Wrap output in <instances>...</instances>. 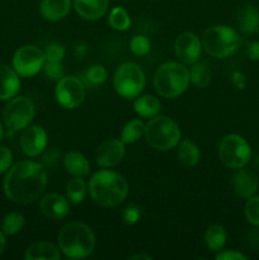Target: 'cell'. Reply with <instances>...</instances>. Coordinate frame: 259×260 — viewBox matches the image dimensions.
Here are the masks:
<instances>
[{
  "instance_id": "3957f363",
  "label": "cell",
  "mask_w": 259,
  "mask_h": 260,
  "mask_svg": "<svg viewBox=\"0 0 259 260\" xmlns=\"http://www.w3.org/2000/svg\"><path fill=\"white\" fill-rule=\"evenodd\" d=\"M57 243L66 258L83 259L93 253L95 248V236L86 223L73 221L61 229Z\"/></svg>"
},
{
  "instance_id": "74e56055",
  "label": "cell",
  "mask_w": 259,
  "mask_h": 260,
  "mask_svg": "<svg viewBox=\"0 0 259 260\" xmlns=\"http://www.w3.org/2000/svg\"><path fill=\"white\" fill-rule=\"evenodd\" d=\"M217 260H246L245 255L243 253H239L235 250H225V251H218L216 255Z\"/></svg>"
},
{
  "instance_id": "603a6c76",
  "label": "cell",
  "mask_w": 259,
  "mask_h": 260,
  "mask_svg": "<svg viewBox=\"0 0 259 260\" xmlns=\"http://www.w3.org/2000/svg\"><path fill=\"white\" fill-rule=\"evenodd\" d=\"M178 160L185 168H193L200 162L201 152L197 145L190 140H183L178 144Z\"/></svg>"
},
{
  "instance_id": "ab89813d",
  "label": "cell",
  "mask_w": 259,
  "mask_h": 260,
  "mask_svg": "<svg viewBox=\"0 0 259 260\" xmlns=\"http://www.w3.org/2000/svg\"><path fill=\"white\" fill-rule=\"evenodd\" d=\"M246 56L253 61H259V42L254 41L250 42L246 47Z\"/></svg>"
},
{
  "instance_id": "5b68a950",
  "label": "cell",
  "mask_w": 259,
  "mask_h": 260,
  "mask_svg": "<svg viewBox=\"0 0 259 260\" xmlns=\"http://www.w3.org/2000/svg\"><path fill=\"white\" fill-rule=\"evenodd\" d=\"M240 46V35L229 25H211L202 35V47L212 57H230L238 52Z\"/></svg>"
},
{
  "instance_id": "52a82bcc",
  "label": "cell",
  "mask_w": 259,
  "mask_h": 260,
  "mask_svg": "<svg viewBox=\"0 0 259 260\" xmlns=\"http://www.w3.org/2000/svg\"><path fill=\"white\" fill-rule=\"evenodd\" d=\"M145 84L144 71L135 62L122 63L114 74V90L124 99H136L144 90Z\"/></svg>"
},
{
  "instance_id": "d4e9b609",
  "label": "cell",
  "mask_w": 259,
  "mask_h": 260,
  "mask_svg": "<svg viewBox=\"0 0 259 260\" xmlns=\"http://www.w3.org/2000/svg\"><path fill=\"white\" fill-rule=\"evenodd\" d=\"M226 238H228V235H226L225 229L221 225H217V223L208 226L205 233L206 245L211 251H215V253L222 250L223 245L226 243Z\"/></svg>"
},
{
  "instance_id": "4fadbf2b",
  "label": "cell",
  "mask_w": 259,
  "mask_h": 260,
  "mask_svg": "<svg viewBox=\"0 0 259 260\" xmlns=\"http://www.w3.org/2000/svg\"><path fill=\"white\" fill-rule=\"evenodd\" d=\"M47 146V132L42 126H28L20 136V149L27 156L36 157L42 154Z\"/></svg>"
},
{
  "instance_id": "60d3db41",
  "label": "cell",
  "mask_w": 259,
  "mask_h": 260,
  "mask_svg": "<svg viewBox=\"0 0 259 260\" xmlns=\"http://www.w3.org/2000/svg\"><path fill=\"white\" fill-rule=\"evenodd\" d=\"M5 234L3 233V231H0V255L3 254V251H4L5 249V245H7V239H5Z\"/></svg>"
},
{
  "instance_id": "f546056e",
  "label": "cell",
  "mask_w": 259,
  "mask_h": 260,
  "mask_svg": "<svg viewBox=\"0 0 259 260\" xmlns=\"http://www.w3.org/2000/svg\"><path fill=\"white\" fill-rule=\"evenodd\" d=\"M23 226H24V217L23 215L18 212L8 213L4 217L2 223V231L8 236L17 235L22 231Z\"/></svg>"
},
{
  "instance_id": "9c48e42d",
  "label": "cell",
  "mask_w": 259,
  "mask_h": 260,
  "mask_svg": "<svg viewBox=\"0 0 259 260\" xmlns=\"http://www.w3.org/2000/svg\"><path fill=\"white\" fill-rule=\"evenodd\" d=\"M36 108L33 102L27 96L9 99L3 111V121L10 131H22L32 123Z\"/></svg>"
},
{
  "instance_id": "2e32d148",
  "label": "cell",
  "mask_w": 259,
  "mask_h": 260,
  "mask_svg": "<svg viewBox=\"0 0 259 260\" xmlns=\"http://www.w3.org/2000/svg\"><path fill=\"white\" fill-rule=\"evenodd\" d=\"M231 184H233L234 192L240 198L251 197V196L255 194L256 189L259 187L256 175L250 170L243 169V168H239L234 173Z\"/></svg>"
},
{
  "instance_id": "7a4b0ae2",
  "label": "cell",
  "mask_w": 259,
  "mask_h": 260,
  "mask_svg": "<svg viewBox=\"0 0 259 260\" xmlns=\"http://www.w3.org/2000/svg\"><path fill=\"white\" fill-rule=\"evenodd\" d=\"M89 194L102 207H116L127 198L130 187L127 180L113 170H99L89 180Z\"/></svg>"
},
{
  "instance_id": "f35d334b",
  "label": "cell",
  "mask_w": 259,
  "mask_h": 260,
  "mask_svg": "<svg viewBox=\"0 0 259 260\" xmlns=\"http://www.w3.org/2000/svg\"><path fill=\"white\" fill-rule=\"evenodd\" d=\"M246 245L251 249V250H259V226H255V229L250 231L246 235Z\"/></svg>"
},
{
  "instance_id": "8fae6325",
  "label": "cell",
  "mask_w": 259,
  "mask_h": 260,
  "mask_svg": "<svg viewBox=\"0 0 259 260\" xmlns=\"http://www.w3.org/2000/svg\"><path fill=\"white\" fill-rule=\"evenodd\" d=\"M55 96L61 107L75 109L84 102L85 86L76 76H62L56 84Z\"/></svg>"
},
{
  "instance_id": "8992f818",
  "label": "cell",
  "mask_w": 259,
  "mask_h": 260,
  "mask_svg": "<svg viewBox=\"0 0 259 260\" xmlns=\"http://www.w3.org/2000/svg\"><path fill=\"white\" fill-rule=\"evenodd\" d=\"M146 142L157 151H169L178 146L182 137L177 122L165 116H155L145 124Z\"/></svg>"
},
{
  "instance_id": "30bf717a",
  "label": "cell",
  "mask_w": 259,
  "mask_h": 260,
  "mask_svg": "<svg viewBox=\"0 0 259 260\" xmlns=\"http://www.w3.org/2000/svg\"><path fill=\"white\" fill-rule=\"evenodd\" d=\"M45 53L33 45L20 47L13 56V69L22 78H32L37 75L45 65Z\"/></svg>"
},
{
  "instance_id": "1f68e13d",
  "label": "cell",
  "mask_w": 259,
  "mask_h": 260,
  "mask_svg": "<svg viewBox=\"0 0 259 260\" xmlns=\"http://www.w3.org/2000/svg\"><path fill=\"white\" fill-rule=\"evenodd\" d=\"M244 213L250 225L259 226V196H251L248 198Z\"/></svg>"
},
{
  "instance_id": "d6986e66",
  "label": "cell",
  "mask_w": 259,
  "mask_h": 260,
  "mask_svg": "<svg viewBox=\"0 0 259 260\" xmlns=\"http://www.w3.org/2000/svg\"><path fill=\"white\" fill-rule=\"evenodd\" d=\"M71 10V0H42L40 12L48 22L63 19Z\"/></svg>"
},
{
  "instance_id": "d590c367",
  "label": "cell",
  "mask_w": 259,
  "mask_h": 260,
  "mask_svg": "<svg viewBox=\"0 0 259 260\" xmlns=\"http://www.w3.org/2000/svg\"><path fill=\"white\" fill-rule=\"evenodd\" d=\"M122 216H123V221L127 225H135L136 222H139L140 217H141V211L137 206L130 205L124 208Z\"/></svg>"
},
{
  "instance_id": "8d00e7d4",
  "label": "cell",
  "mask_w": 259,
  "mask_h": 260,
  "mask_svg": "<svg viewBox=\"0 0 259 260\" xmlns=\"http://www.w3.org/2000/svg\"><path fill=\"white\" fill-rule=\"evenodd\" d=\"M13 154L8 147L0 146V174L8 172L12 167Z\"/></svg>"
},
{
  "instance_id": "484cf974",
  "label": "cell",
  "mask_w": 259,
  "mask_h": 260,
  "mask_svg": "<svg viewBox=\"0 0 259 260\" xmlns=\"http://www.w3.org/2000/svg\"><path fill=\"white\" fill-rule=\"evenodd\" d=\"M66 194H68L69 201L74 205H79L85 200L88 194V185L84 182L81 177H74L73 179L69 180L66 185Z\"/></svg>"
},
{
  "instance_id": "7402d4cb",
  "label": "cell",
  "mask_w": 259,
  "mask_h": 260,
  "mask_svg": "<svg viewBox=\"0 0 259 260\" xmlns=\"http://www.w3.org/2000/svg\"><path fill=\"white\" fill-rule=\"evenodd\" d=\"M239 29L244 35H255L259 32V10L254 5H246L238 14Z\"/></svg>"
},
{
  "instance_id": "e575fe53",
  "label": "cell",
  "mask_w": 259,
  "mask_h": 260,
  "mask_svg": "<svg viewBox=\"0 0 259 260\" xmlns=\"http://www.w3.org/2000/svg\"><path fill=\"white\" fill-rule=\"evenodd\" d=\"M43 71L45 75L51 80L58 81L63 76V68L61 62H55V61H45L43 65Z\"/></svg>"
},
{
  "instance_id": "6da1fadb",
  "label": "cell",
  "mask_w": 259,
  "mask_h": 260,
  "mask_svg": "<svg viewBox=\"0 0 259 260\" xmlns=\"http://www.w3.org/2000/svg\"><path fill=\"white\" fill-rule=\"evenodd\" d=\"M47 185V172L42 164L23 160L10 167L4 179V193L17 205H28L42 196Z\"/></svg>"
},
{
  "instance_id": "f1b7e54d",
  "label": "cell",
  "mask_w": 259,
  "mask_h": 260,
  "mask_svg": "<svg viewBox=\"0 0 259 260\" xmlns=\"http://www.w3.org/2000/svg\"><path fill=\"white\" fill-rule=\"evenodd\" d=\"M108 23L113 29L123 32L131 27V18L127 10L122 7H116L111 10Z\"/></svg>"
},
{
  "instance_id": "836d02e7",
  "label": "cell",
  "mask_w": 259,
  "mask_h": 260,
  "mask_svg": "<svg viewBox=\"0 0 259 260\" xmlns=\"http://www.w3.org/2000/svg\"><path fill=\"white\" fill-rule=\"evenodd\" d=\"M45 53L46 61H55V62H61L65 57V48L63 46L58 45V43H52L46 47L43 51Z\"/></svg>"
},
{
  "instance_id": "4316f807",
  "label": "cell",
  "mask_w": 259,
  "mask_h": 260,
  "mask_svg": "<svg viewBox=\"0 0 259 260\" xmlns=\"http://www.w3.org/2000/svg\"><path fill=\"white\" fill-rule=\"evenodd\" d=\"M145 134V123L141 119H132L127 122L121 132V140L124 145H131L139 141Z\"/></svg>"
},
{
  "instance_id": "277c9868",
  "label": "cell",
  "mask_w": 259,
  "mask_h": 260,
  "mask_svg": "<svg viewBox=\"0 0 259 260\" xmlns=\"http://www.w3.org/2000/svg\"><path fill=\"white\" fill-rule=\"evenodd\" d=\"M190 83L189 70L184 63L169 61L156 69L154 74V88L160 96L174 99L182 95Z\"/></svg>"
},
{
  "instance_id": "ac0fdd59",
  "label": "cell",
  "mask_w": 259,
  "mask_h": 260,
  "mask_svg": "<svg viewBox=\"0 0 259 260\" xmlns=\"http://www.w3.org/2000/svg\"><path fill=\"white\" fill-rule=\"evenodd\" d=\"M109 0H74V9L85 20H98L107 13Z\"/></svg>"
},
{
  "instance_id": "b9f144b4",
  "label": "cell",
  "mask_w": 259,
  "mask_h": 260,
  "mask_svg": "<svg viewBox=\"0 0 259 260\" xmlns=\"http://www.w3.org/2000/svg\"><path fill=\"white\" fill-rule=\"evenodd\" d=\"M130 259L131 260H137V259H144V260H151L152 258L150 255H147V254H135V255L130 256Z\"/></svg>"
},
{
  "instance_id": "83f0119b",
  "label": "cell",
  "mask_w": 259,
  "mask_h": 260,
  "mask_svg": "<svg viewBox=\"0 0 259 260\" xmlns=\"http://www.w3.org/2000/svg\"><path fill=\"white\" fill-rule=\"evenodd\" d=\"M190 83L195 86L201 89H205L211 83V71L207 65L203 62L192 63V68L189 71Z\"/></svg>"
},
{
  "instance_id": "4dcf8cb0",
  "label": "cell",
  "mask_w": 259,
  "mask_h": 260,
  "mask_svg": "<svg viewBox=\"0 0 259 260\" xmlns=\"http://www.w3.org/2000/svg\"><path fill=\"white\" fill-rule=\"evenodd\" d=\"M130 48L136 56H145L151 50V42L144 35H136L130 41Z\"/></svg>"
},
{
  "instance_id": "e0dca14e",
  "label": "cell",
  "mask_w": 259,
  "mask_h": 260,
  "mask_svg": "<svg viewBox=\"0 0 259 260\" xmlns=\"http://www.w3.org/2000/svg\"><path fill=\"white\" fill-rule=\"evenodd\" d=\"M20 89L19 75L5 63H0V101L14 98Z\"/></svg>"
},
{
  "instance_id": "7c38bea8",
  "label": "cell",
  "mask_w": 259,
  "mask_h": 260,
  "mask_svg": "<svg viewBox=\"0 0 259 260\" xmlns=\"http://www.w3.org/2000/svg\"><path fill=\"white\" fill-rule=\"evenodd\" d=\"M174 52L179 62L184 65H192L197 62L202 52V42L197 35L192 32H184L178 36L174 43Z\"/></svg>"
},
{
  "instance_id": "ba28073f",
  "label": "cell",
  "mask_w": 259,
  "mask_h": 260,
  "mask_svg": "<svg viewBox=\"0 0 259 260\" xmlns=\"http://www.w3.org/2000/svg\"><path fill=\"white\" fill-rule=\"evenodd\" d=\"M251 157V149L243 136L226 135L218 144V159L230 169L244 168Z\"/></svg>"
},
{
  "instance_id": "44dd1931",
  "label": "cell",
  "mask_w": 259,
  "mask_h": 260,
  "mask_svg": "<svg viewBox=\"0 0 259 260\" xmlns=\"http://www.w3.org/2000/svg\"><path fill=\"white\" fill-rule=\"evenodd\" d=\"M63 167L73 177H86L90 173V164L81 152L70 151L63 157Z\"/></svg>"
},
{
  "instance_id": "ffe728a7",
  "label": "cell",
  "mask_w": 259,
  "mask_h": 260,
  "mask_svg": "<svg viewBox=\"0 0 259 260\" xmlns=\"http://www.w3.org/2000/svg\"><path fill=\"white\" fill-rule=\"evenodd\" d=\"M25 260H60L58 248L48 241H37L27 248L24 253Z\"/></svg>"
},
{
  "instance_id": "cb8c5ba5",
  "label": "cell",
  "mask_w": 259,
  "mask_h": 260,
  "mask_svg": "<svg viewBox=\"0 0 259 260\" xmlns=\"http://www.w3.org/2000/svg\"><path fill=\"white\" fill-rule=\"evenodd\" d=\"M134 109L140 117L150 119L160 113L161 103L154 95H139L134 103Z\"/></svg>"
},
{
  "instance_id": "9a60e30c",
  "label": "cell",
  "mask_w": 259,
  "mask_h": 260,
  "mask_svg": "<svg viewBox=\"0 0 259 260\" xmlns=\"http://www.w3.org/2000/svg\"><path fill=\"white\" fill-rule=\"evenodd\" d=\"M41 212L46 218L52 221L63 220L70 212V206L68 200L57 193L46 194L40 202Z\"/></svg>"
},
{
  "instance_id": "7bdbcfd3",
  "label": "cell",
  "mask_w": 259,
  "mask_h": 260,
  "mask_svg": "<svg viewBox=\"0 0 259 260\" xmlns=\"http://www.w3.org/2000/svg\"><path fill=\"white\" fill-rule=\"evenodd\" d=\"M3 135H4V129H3V124L2 122H0V141H2L3 139Z\"/></svg>"
},
{
  "instance_id": "d6a6232c",
  "label": "cell",
  "mask_w": 259,
  "mask_h": 260,
  "mask_svg": "<svg viewBox=\"0 0 259 260\" xmlns=\"http://www.w3.org/2000/svg\"><path fill=\"white\" fill-rule=\"evenodd\" d=\"M107 69L103 65H93L86 71V79L91 85H101L107 80Z\"/></svg>"
},
{
  "instance_id": "5bb4252c",
  "label": "cell",
  "mask_w": 259,
  "mask_h": 260,
  "mask_svg": "<svg viewBox=\"0 0 259 260\" xmlns=\"http://www.w3.org/2000/svg\"><path fill=\"white\" fill-rule=\"evenodd\" d=\"M124 144L121 139H109L102 142L96 149L95 161L102 168H113L123 160Z\"/></svg>"
}]
</instances>
